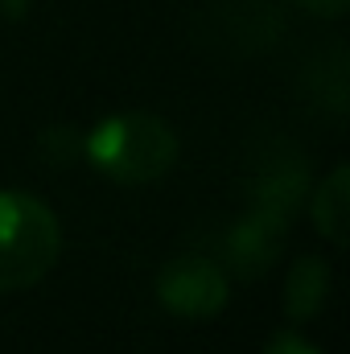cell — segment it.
<instances>
[{
	"instance_id": "obj_5",
	"label": "cell",
	"mask_w": 350,
	"mask_h": 354,
	"mask_svg": "<svg viewBox=\"0 0 350 354\" xmlns=\"http://www.w3.org/2000/svg\"><path fill=\"white\" fill-rule=\"evenodd\" d=\"M326 288H330V268L317 256H305L297 260L288 272V284H284V309L293 322H309L322 305H326Z\"/></svg>"
},
{
	"instance_id": "obj_1",
	"label": "cell",
	"mask_w": 350,
	"mask_h": 354,
	"mask_svg": "<svg viewBox=\"0 0 350 354\" xmlns=\"http://www.w3.org/2000/svg\"><path fill=\"white\" fill-rule=\"evenodd\" d=\"M83 153L111 181L145 185V181H157L177 161V136L165 120L149 111H124L91 128Z\"/></svg>"
},
{
	"instance_id": "obj_4",
	"label": "cell",
	"mask_w": 350,
	"mask_h": 354,
	"mask_svg": "<svg viewBox=\"0 0 350 354\" xmlns=\"http://www.w3.org/2000/svg\"><path fill=\"white\" fill-rule=\"evenodd\" d=\"M293 227V218H284V214H276V210H268V206H256L252 202V214L227 235V264L231 272H239V276H260L264 268L276 260V252H280V235Z\"/></svg>"
},
{
	"instance_id": "obj_2",
	"label": "cell",
	"mask_w": 350,
	"mask_h": 354,
	"mask_svg": "<svg viewBox=\"0 0 350 354\" xmlns=\"http://www.w3.org/2000/svg\"><path fill=\"white\" fill-rule=\"evenodd\" d=\"M62 252L54 210L17 189H0V292L37 284Z\"/></svg>"
},
{
	"instance_id": "obj_6",
	"label": "cell",
	"mask_w": 350,
	"mask_h": 354,
	"mask_svg": "<svg viewBox=\"0 0 350 354\" xmlns=\"http://www.w3.org/2000/svg\"><path fill=\"white\" fill-rule=\"evenodd\" d=\"M347 218H350V169L338 165L326 177V185H317V194H313V223L330 243H347Z\"/></svg>"
},
{
	"instance_id": "obj_9",
	"label": "cell",
	"mask_w": 350,
	"mask_h": 354,
	"mask_svg": "<svg viewBox=\"0 0 350 354\" xmlns=\"http://www.w3.org/2000/svg\"><path fill=\"white\" fill-rule=\"evenodd\" d=\"M25 4H29V0H0V8H4L8 17H17V12H25Z\"/></svg>"
},
{
	"instance_id": "obj_7",
	"label": "cell",
	"mask_w": 350,
	"mask_h": 354,
	"mask_svg": "<svg viewBox=\"0 0 350 354\" xmlns=\"http://www.w3.org/2000/svg\"><path fill=\"white\" fill-rule=\"evenodd\" d=\"M268 354H322L313 351V346H305L297 334H280V338H272V346H268Z\"/></svg>"
},
{
	"instance_id": "obj_3",
	"label": "cell",
	"mask_w": 350,
	"mask_h": 354,
	"mask_svg": "<svg viewBox=\"0 0 350 354\" xmlns=\"http://www.w3.org/2000/svg\"><path fill=\"white\" fill-rule=\"evenodd\" d=\"M157 297L174 317H214L227 305V276L206 256H181L161 268Z\"/></svg>"
},
{
	"instance_id": "obj_8",
	"label": "cell",
	"mask_w": 350,
	"mask_h": 354,
	"mask_svg": "<svg viewBox=\"0 0 350 354\" xmlns=\"http://www.w3.org/2000/svg\"><path fill=\"white\" fill-rule=\"evenodd\" d=\"M297 4H305V8L317 12V17H338V12H347L350 0H297Z\"/></svg>"
}]
</instances>
